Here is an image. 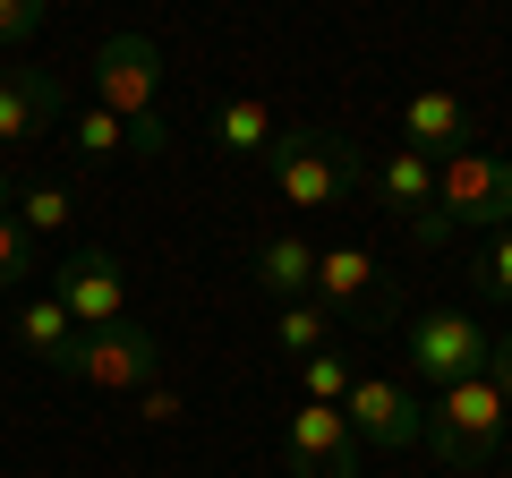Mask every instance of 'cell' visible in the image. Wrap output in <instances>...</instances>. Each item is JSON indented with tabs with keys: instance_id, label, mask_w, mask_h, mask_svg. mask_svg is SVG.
I'll return each instance as SVG.
<instances>
[{
	"instance_id": "17",
	"label": "cell",
	"mask_w": 512,
	"mask_h": 478,
	"mask_svg": "<svg viewBox=\"0 0 512 478\" xmlns=\"http://www.w3.org/2000/svg\"><path fill=\"white\" fill-rule=\"evenodd\" d=\"M35 265H43V239L18 222V188H9V171H0V291H26Z\"/></svg>"
},
{
	"instance_id": "14",
	"label": "cell",
	"mask_w": 512,
	"mask_h": 478,
	"mask_svg": "<svg viewBox=\"0 0 512 478\" xmlns=\"http://www.w3.org/2000/svg\"><path fill=\"white\" fill-rule=\"evenodd\" d=\"M18 342H26V359H43V368H77L86 325H77V316L43 291V299H26V308H18Z\"/></svg>"
},
{
	"instance_id": "25",
	"label": "cell",
	"mask_w": 512,
	"mask_h": 478,
	"mask_svg": "<svg viewBox=\"0 0 512 478\" xmlns=\"http://www.w3.org/2000/svg\"><path fill=\"white\" fill-rule=\"evenodd\" d=\"M146 419L171 427V419H180V393H171V385H146Z\"/></svg>"
},
{
	"instance_id": "24",
	"label": "cell",
	"mask_w": 512,
	"mask_h": 478,
	"mask_svg": "<svg viewBox=\"0 0 512 478\" xmlns=\"http://www.w3.org/2000/svg\"><path fill=\"white\" fill-rule=\"evenodd\" d=\"M487 385L512 402V333H495V342H487Z\"/></svg>"
},
{
	"instance_id": "16",
	"label": "cell",
	"mask_w": 512,
	"mask_h": 478,
	"mask_svg": "<svg viewBox=\"0 0 512 478\" xmlns=\"http://www.w3.org/2000/svg\"><path fill=\"white\" fill-rule=\"evenodd\" d=\"M256 291H274L282 308H291V299H316V239H299V231L265 239V248H256Z\"/></svg>"
},
{
	"instance_id": "3",
	"label": "cell",
	"mask_w": 512,
	"mask_h": 478,
	"mask_svg": "<svg viewBox=\"0 0 512 478\" xmlns=\"http://www.w3.org/2000/svg\"><path fill=\"white\" fill-rule=\"evenodd\" d=\"M265 171H274L282 205H299V214H316V205H342L350 188H359V154H350L342 129H282L274 154H265Z\"/></svg>"
},
{
	"instance_id": "19",
	"label": "cell",
	"mask_w": 512,
	"mask_h": 478,
	"mask_svg": "<svg viewBox=\"0 0 512 478\" xmlns=\"http://www.w3.org/2000/svg\"><path fill=\"white\" fill-rule=\"evenodd\" d=\"M299 385H308V402H333V410H342L350 385H359V368H350V350H342V342H325L316 359H299Z\"/></svg>"
},
{
	"instance_id": "5",
	"label": "cell",
	"mask_w": 512,
	"mask_h": 478,
	"mask_svg": "<svg viewBox=\"0 0 512 478\" xmlns=\"http://www.w3.org/2000/svg\"><path fill=\"white\" fill-rule=\"evenodd\" d=\"M402 342H410V376L444 393V385H461V376H487V342L495 333H478L470 308H419Z\"/></svg>"
},
{
	"instance_id": "13",
	"label": "cell",
	"mask_w": 512,
	"mask_h": 478,
	"mask_svg": "<svg viewBox=\"0 0 512 478\" xmlns=\"http://www.w3.org/2000/svg\"><path fill=\"white\" fill-rule=\"evenodd\" d=\"M205 137H214L231 163H265L282 129H274V111L256 103V94H214V103H205Z\"/></svg>"
},
{
	"instance_id": "7",
	"label": "cell",
	"mask_w": 512,
	"mask_h": 478,
	"mask_svg": "<svg viewBox=\"0 0 512 478\" xmlns=\"http://www.w3.org/2000/svg\"><path fill=\"white\" fill-rule=\"evenodd\" d=\"M316 299L342 308V316H359V325H393V274H384L367 248H350V239L316 248Z\"/></svg>"
},
{
	"instance_id": "9",
	"label": "cell",
	"mask_w": 512,
	"mask_h": 478,
	"mask_svg": "<svg viewBox=\"0 0 512 478\" xmlns=\"http://www.w3.org/2000/svg\"><path fill=\"white\" fill-rule=\"evenodd\" d=\"M52 299H60L86 333H94V325H120V316H128V274H120L111 248H77V257L52 274Z\"/></svg>"
},
{
	"instance_id": "23",
	"label": "cell",
	"mask_w": 512,
	"mask_h": 478,
	"mask_svg": "<svg viewBox=\"0 0 512 478\" xmlns=\"http://www.w3.org/2000/svg\"><path fill=\"white\" fill-rule=\"evenodd\" d=\"M43 18H52V0H0V43H26Z\"/></svg>"
},
{
	"instance_id": "11",
	"label": "cell",
	"mask_w": 512,
	"mask_h": 478,
	"mask_svg": "<svg viewBox=\"0 0 512 478\" xmlns=\"http://www.w3.org/2000/svg\"><path fill=\"white\" fill-rule=\"evenodd\" d=\"M69 120V86L43 69H0V146H26V137L60 129Z\"/></svg>"
},
{
	"instance_id": "20",
	"label": "cell",
	"mask_w": 512,
	"mask_h": 478,
	"mask_svg": "<svg viewBox=\"0 0 512 478\" xmlns=\"http://www.w3.org/2000/svg\"><path fill=\"white\" fill-rule=\"evenodd\" d=\"M60 129H69V146L86 154V163H103V154H120V146H128V129L111 120L103 103H69V120H60Z\"/></svg>"
},
{
	"instance_id": "26",
	"label": "cell",
	"mask_w": 512,
	"mask_h": 478,
	"mask_svg": "<svg viewBox=\"0 0 512 478\" xmlns=\"http://www.w3.org/2000/svg\"><path fill=\"white\" fill-rule=\"evenodd\" d=\"M504 470H512V444H504Z\"/></svg>"
},
{
	"instance_id": "2",
	"label": "cell",
	"mask_w": 512,
	"mask_h": 478,
	"mask_svg": "<svg viewBox=\"0 0 512 478\" xmlns=\"http://www.w3.org/2000/svg\"><path fill=\"white\" fill-rule=\"evenodd\" d=\"M504 427H512V402L487 376H461V385H444L436 402H427V436L419 444L444 470H487V461L504 453Z\"/></svg>"
},
{
	"instance_id": "12",
	"label": "cell",
	"mask_w": 512,
	"mask_h": 478,
	"mask_svg": "<svg viewBox=\"0 0 512 478\" xmlns=\"http://www.w3.org/2000/svg\"><path fill=\"white\" fill-rule=\"evenodd\" d=\"M402 146H419L427 163H444V154L470 146V103H461L453 86H419L402 103Z\"/></svg>"
},
{
	"instance_id": "1",
	"label": "cell",
	"mask_w": 512,
	"mask_h": 478,
	"mask_svg": "<svg viewBox=\"0 0 512 478\" xmlns=\"http://www.w3.org/2000/svg\"><path fill=\"white\" fill-rule=\"evenodd\" d=\"M94 103L128 129V154H163V146H171L163 52H154L146 35H103V52H94Z\"/></svg>"
},
{
	"instance_id": "8",
	"label": "cell",
	"mask_w": 512,
	"mask_h": 478,
	"mask_svg": "<svg viewBox=\"0 0 512 478\" xmlns=\"http://www.w3.org/2000/svg\"><path fill=\"white\" fill-rule=\"evenodd\" d=\"M342 419H350V436L376 444V453H402V444H419V436H427L419 393L393 385V376H359V385H350V402H342Z\"/></svg>"
},
{
	"instance_id": "6",
	"label": "cell",
	"mask_w": 512,
	"mask_h": 478,
	"mask_svg": "<svg viewBox=\"0 0 512 478\" xmlns=\"http://www.w3.org/2000/svg\"><path fill=\"white\" fill-rule=\"evenodd\" d=\"M94 393H146L154 376H163V342H154L137 316H120V325H94L86 342H77V368Z\"/></svg>"
},
{
	"instance_id": "10",
	"label": "cell",
	"mask_w": 512,
	"mask_h": 478,
	"mask_svg": "<svg viewBox=\"0 0 512 478\" xmlns=\"http://www.w3.org/2000/svg\"><path fill=\"white\" fill-rule=\"evenodd\" d=\"M291 478H359V436L333 402L291 410Z\"/></svg>"
},
{
	"instance_id": "4",
	"label": "cell",
	"mask_w": 512,
	"mask_h": 478,
	"mask_svg": "<svg viewBox=\"0 0 512 478\" xmlns=\"http://www.w3.org/2000/svg\"><path fill=\"white\" fill-rule=\"evenodd\" d=\"M427 214H436L444 231H512V163L504 154H478V146L444 154Z\"/></svg>"
},
{
	"instance_id": "15",
	"label": "cell",
	"mask_w": 512,
	"mask_h": 478,
	"mask_svg": "<svg viewBox=\"0 0 512 478\" xmlns=\"http://www.w3.org/2000/svg\"><path fill=\"white\" fill-rule=\"evenodd\" d=\"M376 205H384V214H402V222H419L427 205H436V163H427L419 146H393L376 163Z\"/></svg>"
},
{
	"instance_id": "18",
	"label": "cell",
	"mask_w": 512,
	"mask_h": 478,
	"mask_svg": "<svg viewBox=\"0 0 512 478\" xmlns=\"http://www.w3.org/2000/svg\"><path fill=\"white\" fill-rule=\"evenodd\" d=\"M274 342H282V359H316V350L333 342V308L325 299H291V308L274 316Z\"/></svg>"
},
{
	"instance_id": "21",
	"label": "cell",
	"mask_w": 512,
	"mask_h": 478,
	"mask_svg": "<svg viewBox=\"0 0 512 478\" xmlns=\"http://www.w3.org/2000/svg\"><path fill=\"white\" fill-rule=\"evenodd\" d=\"M18 222H26L35 239H52V231H69V222H77V197H69L60 180H35V188L18 197Z\"/></svg>"
},
{
	"instance_id": "22",
	"label": "cell",
	"mask_w": 512,
	"mask_h": 478,
	"mask_svg": "<svg viewBox=\"0 0 512 478\" xmlns=\"http://www.w3.org/2000/svg\"><path fill=\"white\" fill-rule=\"evenodd\" d=\"M470 265H478V282H487L495 299H512V231H495L487 248H478V257H470Z\"/></svg>"
}]
</instances>
